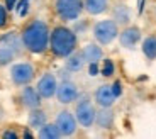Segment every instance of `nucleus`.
Wrapping results in <instances>:
<instances>
[{"instance_id":"1","label":"nucleus","mask_w":156,"mask_h":139,"mask_svg":"<svg viewBox=\"0 0 156 139\" xmlns=\"http://www.w3.org/2000/svg\"><path fill=\"white\" fill-rule=\"evenodd\" d=\"M49 34L51 31L48 24L44 20L34 19L24 26L20 39H22V44L27 51L34 54H43L49 48Z\"/></svg>"},{"instance_id":"2","label":"nucleus","mask_w":156,"mask_h":139,"mask_svg":"<svg viewBox=\"0 0 156 139\" xmlns=\"http://www.w3.org/2000/svg\"><path fill=\"white\" fill-rule=\"evenodd\" d=\"M76 32L66 26H56L49 34V49L56 58H66L76 51Z\"/></svg>"},{"instance_id":"3","label":"nucleus","mask_w":156,"mask_h":139,"mask_svg":"<svg viewBox=\"0 0 156 139\" xmlns=\"http://www.w3.org/2000/svg\"><path fill=\"white\" fill-rule=\"evenodd\" d=\"M22 39L16 32H7L0 37V66L12 63L22 51Z\"/></svg>"},{"instance_id":"4","label":"nucleus","mask_w":156,"mask_h":139,"mask_svg":"<svg viewBox=\"0 0 156 139\" xmlns=\"http://www.w3.org/2000/svg\"><path fill=\"white\" fill-rule=\"evenodd\" d=\"M55 10L63 22H75L85 9L83 0H55Z\"/></svg>"},{"instance_id":"5","label":"nucleus","mask_w":156,"mask_h":139,"mask_svg":"<svg viewBox=\"0 0 156 139\" xmlns=\"http://www.w3.org/2000/svg\"><path fill=\"white\" fill-rule=\"evenodd\" d=\"M95 107L92 104L88 95H82L76 98V107H75V117H76L78 124L82 126V127L88 129L92 127L95 124Z\"/></svg>"},{"instance_id":"6","label":"nucleus","mask_w":156,"mask_h":139,"mask_svg":"<svg viewBox=\"0 0 156 139\" xmlns=\"http://www.w3.org/2000/svg\"><path fill=\"white\" fill-rule=\"evenodd\" d=\"M94 37L98 44L107 46L110 44L115 37H119V24L114 19H105V20H98L94 26Z\"/></svg>"},{"instance_id":"7","label":"nucleus","mask_w":156,"mask_h":139,"mask_svg":"<svg viewBox=\"0 0 156 139\" xmlns=\"http://www.w3.org/2000/svg\"><path fill=\"white\" fill-rule=\"evenodd\" d=\"M36 75V68L32 63L22 61V63H16V65L10 68V80L16 87H24L29 85L32 80H34Z\"/></svg>"},{"instance_id":"8","label":"nucleus","mask_w":156,"mask_h":139,"mask_svg":"<svg viewBox=\"0 0 156 139\" xmlns=\"http://www.w3.org/2000/svg\"><path fill=\"white\" fill-rule=\"evenodd\" d=\"M56 126H58L61 136L68 137V136H73L76 132V126H78V120L75 117V114H71L70 110H61L56 117Z\"/></svg>"},{"instance_id":"9","label":"nucleus","mask_w":156,"mask_h":139,"mask_svg":"<svg viewBox=\"0 0 156 139\" xmlns=\"http://www.w3.org/2000/svg\"><path fill=\"white\" fill-rule=\"evenodd\" d=\"M56 97H58V102H61V104H73L80 97V92L73 81L63 80L56 88Z\"/></svg>"},{"instance_id":"10","label":"nucleus","mask_w":156,"mask_h":139,"mask_svg":"<svg viewBox=\"0 0 156 139\" xmlns=\"http://www.w3.org/2000/svg\"><path fill=\"white\" fill-rule=\"evenodd\" d=\"M37 88L39 95L43 97V98H51V97L56 95V88H58V80L53 73H44L43 77L37 80Z\"/></svg>"},{"instance_id":"11","label":"nucleus","mask_w":156,"mask_h":139,"mask_svg":"<svg viewBox=\"0 0 156 139\" xmlns=\"http://www.w3.org/2000/svg\"><path fill=\"white\" fill-rule=\"evenodd\" d=\"M141 29L136 26H129L126 27L122 32H119V41H121L122 48H127V49H134V48L139 44L141 41Z\"/></svg>"},{"instance_id":"12","label":"nucleus","mask_w":156,"mask_h":139,"mask_svg":"<svg viewBox=\"0 0 156 139\" xmlns=\"http://www.w3.org/2000/svg\"><path fill=\"white\" fill-rule=\"evenodd\" d=\"M41 98H43V97L39 95L37 88L29 87V85H24L22 92H20V104H22L26 109L32 110V109L41 107Z\"/></svg>"},{"instance_id":"13","label":"nucleus","mask_w":156,"mask_h":139,"mask_svg":"<svg viewBox=\"0 0 156 139\" xmlns=\"http://www.w3.org/2000/svg\"><path fill=\"white\" fill-rule=\"evenodd\" d=\"M95 104L98 107H112L114 102H115V93L112 92V87L110 85H100L97 90H95Z\"/></svg>"},{"instance_id":"14","label":"nucleus","mask_w":156,"mask_h":139,"mask_svg":"<svg viewBox=\"0 0 156 139\" xmlns=\"http://www.w3.org/2000/svg\"><path fill=\"white\" fill-rule=\"evenodd\" d=\"M82 54L85 58V63H100V59L104 58V51L98 44L92 43V44H87L85 48L82 49Z\"/></svg>"},{"instance_id":"15","label":"nucleus","mask_w":156,"mask_h":139,"mask_svg":"<svg viewBox=\"0 0 156 139\" xmlns=\"http://www.w3.org/2000/svg\"><path fill=\"white\" fill-rule=\"evenodd\" d=\"M83 9L90 16H100L109 9V0H83Z\"/></svg>"},{"instance_id":"16","label":"nucleus","mask_w":156,"mask_h":139,"mask_svg":"<svg viewBox=\"0 0 156 139\" xmlns=\"http://www.w3.org/2000/svg\"><path fill=\"white\" fill-rule=\"evenodd\" d=\"M112 19L115 20L119 26H127L131 20V9L126 4H117L112 9Z\"/></svg>"},{"instance_id":"17","label":"nucleus","mask_w":156,"mask_h":139,"mask_svg":"<svg viewBox=\"0 0 156 139\" xmlns=\"http://www.w3.org/2000/svg\"><path fill=\"white\" fill-rule=\"evenodd\" d=\"M95 124L100 129H110L114 126V112L110 110V107H102L100 112H97L95 116Z\"/></svg>"},{"instance_id":"18","label":"nucleus","mask_w":156,"mask_h":139,"mask_svg":"<svg viewBox=\"0 0 156 139\" xmlns=\"http://www.w3.org/2000/svg\"><path fill=\"white\" fill-rule=\"evenodd\" d=\"M83 66H85V58H83L82 51H80V53L73 51L70 56H66V70L70 73H76V71H80Z\"/></svg>"},{"instance_id":"19","label":"nucleus","mask_w":156,"mask_h":139,"mask_svg":"<svg viewBox=\"0 0 156 139\" xmlns=\"http://www.w3.org/2000/svg\"><path fill=\"white\" fill-rule=\"evenodd\" d=\"M141 49H143V54H144L149 61L156 59V36H148V37L143 39Z\"/></svg>"},{"instance_id":"20","label":"nucleus","mask_w":156,"mask_h":139,"mask_svg":"<svg viewBox=\"0 0 156 139\" xmlns=\"http://www.w3.org/2000/svg\"><path fill=\"white\" fill-rule=\"evenodd\" d=\"M37 137H41V139H58V137H61V132H59L56 124H48L46 122L43 127H39Z\"/></svg>"},{"instance_id":"21","label":"nucleus","mask_w":156,"mask_h":139,"mask_svg":"<svg viewBox=\"0 0 156 139\" xmlns=\"http://www.w3.org/2000/svg\"><path fill=\"white\" fill-rule=\"evenodd\" d=\"M46 122H48L46 114H44L43 110H39V107L32 109L31 114H29V126H31L32 129H39V127H43Z\"/></svg>"},{"instance_id":"22","label":"nucleus","mask_w":156,"mask_h":139,"mask_svg":"<svg viewBox=\"0 0 156 139\" xmlns=\"http://www.w3.org/2000/svg\"><path fill=\"white\" fill-rule=\"evenodd\" d=\"M100 73L104 75V77H112L114 73H115V65H114V61L112 59H104V61H102V66H100Z\"/></svg>"},{"instance_id":"23","label":"nucleus","mask_w":156,"mask_h":139,"mask_svg":"<svg viewBox=\"0 0 156 139\" xmlns=\"http://www.w3.org/2000/svg\"><path fill=\"white\" fill-rule=\"evenodd\" d=\"M9 24V9L5 4H0V29H4Z\"/></svg>"},{"instance_id":"24","label":"nucleus","mask_w":156,"mask_h":139,"mask_svg":"<svg viewBox=\"0 0 156 139\" xmlns=\"http://www.w3.org/2000/svg\"><path fill=\"white\" fill-rule=\"evenodd\" d=\"M29 2H31V0H19V2H17L16 10H17V14H19L20 17H24L26 14H27V10H29Z\"/></svg>"},{"instance_id":"25","label":"nucleus","mask_w":156,"mask_h":139,"mask_svg":"<svg viewBox=\"0 0 156 139\" xmlns=\"http://www.w3.org/2000/svg\"><path fill=\"white\" fill-rule=\"evenodd\" d=\"M75 22H76V20H75ZM87 27H88V22H87V20H82V22H76L75 24V27H73V31L76 32V34H80V32H87Z\"/></svg>"},{"instance_id":"26","label":"nucleus","mask_w":156,"mask_h":139,"mask_svg":"<svg viewBox=\"0 0 156 139\" xmlns=\"http://www.w3.org/2000/svg\"><path fill=\"white\" fill-rule=\"evenodd\" d=\"M100 73V66L98 63H88V75L90 77H97Z\"/></svg>"},{"instance_id":"27","label":"nucleus","mask_w":156,"mask_h":139,"mask_svg":"<svg viewBox=\"0 0 156 139\" xmlns=\"http://www.w3.org/2000/svg\"><path fill=\"white\" fill-rule=\"evenodd\" d=\"M110 87H112V92L115 93V97H121V93H122V85H121V81H114Z\"/></svg>"},{"instance_id":"28","label":"nucleus","mask_w":156,"mask_h":139,"mask_svg":"<svg viewBox=\"0 0 156 139\" xmlns=\"http://www.w3.org/2000/svg\"><path fill=\"white\" fill-rule=\"evenodd\" d=\"M2 137H4V139H17V137H19V134H17L16 131H5L4 134H2Z\"/></svg>"},{"instance_id":"29","label":"nucleus","mask_w":156,"mask_h":139,"mask_svg":"<svg viewBox=\"0 0 156 139\" xmlns=\"http://www.w3.org/2000/svg\"><path fill=\"white\" fill-rule=\"evenodd\" d=\"M4 2H5V7H7L9 10H14L16 5H17V0H4Z\"/></svg>"},{"instance_id":"30","label":"nucleus","mask_w":156,"mask_h":139,"mask_svg":"<svg viewBox=\"0 0 156 139\" xmlns=\"http://www.w3.org/2000/svg\"><path fill=\"white\" fill-rule=\"evenodd\" d=\"M24 137H32V132L29 131V129H26V132H24Z\"/></svg>"}]
</instances>
